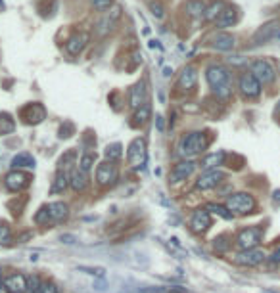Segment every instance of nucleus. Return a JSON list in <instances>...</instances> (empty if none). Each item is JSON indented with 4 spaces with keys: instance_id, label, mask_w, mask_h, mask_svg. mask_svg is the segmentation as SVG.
Instances as JSON below:
<instances>
[{
    "instance_id": "1",
    "label": "nucleus",
    "mask_w": 280,
    "mask_h": 293,
    "mask_svg": "<svg viewBox=\"0 0 280 293\" xmlns=\"http://www.w3.org/2000/svg\"><path fill=\"white\" fill-rule=\"evenodd\" d=\"M206 81L219 98H223V100L230 98V94H232V81H230L229 69H227L225 66L213 64V66L207 67L206 69Z\"/></svg>"
},
{
    "instance_id": "2",
    "label": "nucleus",
    "mask_w": 280,
    "mask_h": 293,
    "mask_svg": "<svg viewBox=\"0 0 280 293\" xmlns=\"http://www.w3.org/2000/svg\"><path fill=\"white\" fill-rule=\"evenodd\" d=\"M207 146H209V138L206 132H188L178 146V154L183 157H192V155L204 154Z\"/></svg>"
},
{
    "instance_id": "3",
    "label": "nucleus",
    "mask_w": 280,
    "mask_h": 293,
    "mask_svg": "<svg viewBox=\"0 0 280 293\" xmlns=\"http://www.w3.org/2000/svg\"><path fill=\"white\" fill-rule=\"evenodd\" d=\"M255 198L246 194V192H236V194H230L229 199H227V209H229L232 215H248V213L255 211Z\"/></svg>"
},
{
    "instance_id": "4",
    "label": "nucleus",
    "mask_w": 280,
    "mask_h": 293,
    "mask_svg": "<svg viewBox=\"0 0 280 293\" xmlns=\"http://www.w3.org/2000/svg\"><path fill=\"white\" fill-rule=\"evenodd\" d=\"M261 238H263V228L259 226L242 228L238 232V236H236V247L242 251L255 249L259 243H261Z\"/></svg>"
},
{
    "instance_id": "5",
    "label": "nucleus",
    "mask_w": 280,
    "mask_h": 293,
    "mask_svg": "<svg viewBox=\"0 0 280 293\" xmlns=\"http://www.w3.org/2000/svg\"><path fill=\"white\" fill-rule=\"evenodd\" d=\"M250 73L261 82V87H263V85H273L274 79H276V69H274L273 64L267 61V59H255V61H251Z\"/></svg>"
},
{
    "instance_id": "6",
    "label": "nucleus",
    "mask_w": 280,
    "mask_h": 293,
    "mask_svg": "<svg viewBox=\"0 0 280 293\" xmlns=\"http://www.w3.org/2000/svg\"><path fill=\"white\" fill-rule=\"evenodd\" d=\"M148 159V150H146V140L144 138H134L129 144L127 150V161L133 169H142L146 165Z\"/></svg>"
},
{
    "instance_id": "7",
    "label": "nucleus",
    "mask_w": 280,
    "mask_h": 293,
    "mask_svg": "<svg viewBox=\"0 0 280 293\" xmlns=\"http://www.w3.org/2000/svg\"><path fill=\"white\" fill-rule=\"evenodd\" d=\"M19 119L25 125H38L46 119V108L41 102H31L19 110Z\"/></svg>"
},
{
    "instance_id": "8",
    "label": "nucleus",
    "mask_w": 280,
    "mask_h": 293,
    "mask_svg": "<svg viewBox=\"0 0 280 293\" xmlns=\"http://www.w3.org/2000/svg\"><path fill=\"white\" fill-rule=\"evenodd\" d=\"M119 178V171L117 167L110 161H104L96 167V184L100 188H110L113 184L117 182Z\"/></svg>"
},
{
    "instance_id": "9",
    "label": "nucleus",
    "mask_w": 280,
    "mask_h": 293,
    "mask_svg": "<svg viewBox=\"0 0 280 293\" xmlns=\"http://www.w3.org/2000/svg\"><path fill=\"white\" fill-rule=\"evenodd\" d=\"M196 167H198V163L192 161V159H186V161L177 163L175 167L171 169V173H169V182H171V184L185 182L186 178H190V176H192V173L196 171Z\"/></svg>"
},
{
    "instance_id": "10",
    "label": "nucleus",
    "mask_w": 280,
    "mask_h": 293,
    "mask_svg": "<svg viewBox=\"0 0 280 293\" xmlns=\"http://www.w3.org/2000/svg\"><path fill=\"white\" fill-rule=\"evenodd\" d=\"M31 184V176L27 173H23V171H10L4 178V186H6L10 192H23L27 186Z\"/></svg>"
},
{
    "instance_id": "11",
    "label": "nucleus",
    "mask_w": 280,
    "mask_h": 293,
    "mask_svg": "<svg viewBox=\"0 0 280 293\" xmlns=\"http://www.w3.org/2000/svg\"><path fill=\"white\" fill-rule=\"evenodd\" d=\"M223 180H225V173H223V171H219V169L206 171L204 175H199L198 182H196V188H198V190H211V188H217Z\"/></svg>"
},
{
    "instance_id": "12",
    "label": "nucleus",
    "mask_w": 280,
    "mask_h": 293,
    "mask_svg": "<svg viewBox=\"0 0 280 293\" xmlns=\"http://www.w3.org/2000/svg\"><path fill=\"white\" fill-rule=\"evenodd\" d=\"M211 226V215L207 209H196L190 217V228L196 234H204Z\"/></svg>"
},
{
    "instance_id": "13",
    "label": "nucleus",
    "mask_w": 280,
    "mask_h": 293,
    "mask_svg": "<svg viewBox=\"0 0 280 293\" xmlns=\"http://www.w3.org/2000/svg\"><path fill=\"white\" fill-rule=\"evenodd\" d=\"M238 88L246 98H257L261 94V82L253 77L251 73H244L240 77V82H238Z\"/></svg>"
},
{
    "instance_id": "14",
    "label": "nucleus",
    "mask_w": 280,
    "mask_h": 293,
    "mask_svg": "<svg viewBox=\"0 0 280 293\" xmlns=\"http://www.w3.org/2000/svg\"><path fill=\"white\" fill-rule=\"evenodd\" d=\"M89 40H90L89 33H85V31H81V33H75V35H71V37L67 38L66 52L69 54V56H79V54L85 50V46L89 44Z\"/></svg>"
},
{
    "instance_id": "15",
    "label": "nucleus",
    "mask_w": 280,
    "mask_h": 293,
    "mask_svg": "<svg viewBox=\"0 0 280 293\" xmlns=\"http://www.w3.org/2000/svg\"><path fill=\"white\" fill-rule=\"evenodd\" d=\"M265 261V251L263 249H248V251H242V253H238L234 259L236 264H240V266H257L259 263H263Z\"/></svg>"
},
{
    "instance_id": "16",
    "label": "nucleus",
    "mask_w": 280,
    "mask_h": 293,
    "mask_svg": "<svg viewBox=\"0 0 280 293\" xmlns=\"http://www.w3.org/2000/svg\"><path fill=\"white\" fill-rule=\"evenodd\" d=\"M4 289L8 293H27L29 286H27V278L23 274H10L4 278Z\"/></svg>"
},
{
    "instance_id": "17",
    "label": "nucleus",
    "mask_w": 280,
    "mask_h": 293,
    "mask_svg": "<svg viewBox=\"0 0 280 293\" xmlns=\"http://www.w3.org/2000/svg\"><path fill=\"white\" fill-rule=\"evenodd\" d=\"M146 98H148L146 82L144 81L136 82V85L129 90V106H131V110H138L140 106H144V103H146Z\"/></svg>"
},
{
    "instance_id": "18",
    "label": "nucleus",
    "mask_w": 280,
    "mask_h": 293,
    "mask_svg": "<svg viewBox=\"0 0 280 293\" xmlns=\"http://www.w3.org/2000/svg\"><path fill=\"white\" fill-rule=\"evenodd\" d=\"M196 82H198V69L194 66H186L178 75V88L190 92V90L196 88Z\"/></svg>"
},
{
    "instance_id": "19",
    "label": "nucleus",
    "mask_w": 280,
    "mask_h": 293,
    "mask_svg": "<svg viewBox=\"0 0 280 293\" xmlns=\"http://www.w3.org/2000/svg\"><path fill=\"white\" fill-rule=\"evenodd\" d=\"M271 40H280V25L278 23H269L265 27H261V29L255 33V37H253V43H271Z\"/></svg>"
},
{
    "instance_id": "20",
    "label": "nucleus",
    "mask_w": 280,
    "mask_h": 293,
    "mask_svg": "<svg viewBox=\"0 0 280 293\" xmlns=\"http://www.w3.org/2000/svg\"><path fill=\"white\" fill-rule=\"evenodd\" d=\"M234 44H236V38L232 37V35H229V33H217V35L211 38V46L219 52L234 50Z\"/></svg>"
},
{
    "instance_id": "21",
    "label": "nucleus",
    "mask_w": 280,
    "mask_h": 293,
    "mask_svg": "<svg viewBox=\"0 0 280 293\" xmlns=\"http://www.w3.org/2000/svg\"><path fill=\"white\" fill-rule=\"evenodd\" d=\"M119 17H121V6H115L110 14L98 22V33H100V35L110 33V31L113 29V25H115V22H117Z\"/></svg>"
},
{
    "instance_id": "22",
    "label": "nucleus",
    "mask_w": 280,
    "mask_h": 293,
    "mask_svg": "<svg viewBox=\"0 0 280 293\" xmlns=\"http://www.w3.org/2000/svg\"><path fill=\"white\" fill-rule=\"evenodd\" d=\"M69 186H71L73 192L83 194V192L89 190V178L79 169H75V171H71V175H69Z\"/></svg>"
},
{
    "instance_id": "23",
    "label": "nucleus",
    "mask_w": 280,
    "mask_h": 293,
    "mask_svg": "<svg viewBox=\"0 0 280 293\" xmlns=\"http://www.w3.org/2000/svg\"><path fill=\"white\" fill-rule=\"evenodd\" d=\"M236 22H238V10H236L234 6H227L223 10V14L217 17L215 25H217L219 29H227V27H232Z\"/></svg>"
},
{
    "instance_id": "24",
    "label": "nucleus",
    "mask_w": 280,
    "mask_h": 293,
    "mask_svg": "<svg viewBox=\"0 0 280 293\" xmlns=\"http://www.w3.org/2000/svg\"><path fill=\"white\" fill-rule=\"evenodd\" d=\"M48 211H50V219L54 222H64L69 217V205L64 201H52L48 203Z\"/></svg>"
},
{
    "instance_id": "25",
    "label": "nucleus",
    "mask_w": 280,
    "mask_h": 293,
    "mask_svg": "<svg viewBox=\"0 0 280 293\" xmlns=\"http://www.w3.org/2000/svg\"><path fill=\"white\" fill-rule=\"evenodd\" d=\"M225 157H227L225 152H213V154H207L206 157H202L199 165H202V169H206V171H213V169L221 167Z\"/></svg>"
},
{
    "instance_id": "26",
    "label": "nucleus",
    "mask_w": 280,
    "mask_h": 293,
    "mask_svg": "<svg viewBox=\"0 0 280 293\" xmlns=\"http://www.w3.org/2000/svg\"><path fill=\"white\" fill-rule=\"evenodd\" d=\"M150 119H152V108H150V103L146 102L144 106H140L138 110H134V113H133V127L146 125Z\"/></svg>"
},
{
    "instance_id": "27",
    "label": "nucleus",
    "mask_w": 280,
    "mask_h": 293,
    "mask_svg": "<svg viewBox=\"0 0 280 293\" xmlns=\"http://www.w3.org/2000/svg\"><path fill=\"white\" fill-rule=\"evenodd\" d=\"M206 10H207V4L204 0H188L185 4V12L190 15V17H204Z\"/></svg>"
},
{
    "instance_id": "28",
    "label": "nucleus",
    "mask_w": 280,
    "mask_h": 293,
    "mask_svg": "<svg viewBox=\"0 0 280 293\" xmlns=\"http://www.w3.org/2000/svg\"><path fill=\"white\" fill-rule=\"evenodd\" d=\"M12 167L17 169V171H22V169H35V157L31 154H27V152H22V154L14 155Z\"/></svg>"
},
{
    "instance_id": "29",
    "label": "nucleus",
    "mask_w": 280,
    "mask_h": 293,
    "mask_svg": "<svg viewBox=\"0 0 280 293\" xmlns=\"http://www.w3.org/2000/svg\"><path fill=\"white\" fill-rule=\"evenodd\" d=\"M67 186H69V175H67L66 171H59L58 169V173L54 176V182H52L50 192L52 194H64Z\"/></svg>"
},
{
    "instance_id": "30",
    "label": "nucleus",
    "mask_w": 280,
    "mask_h": 293,
    "mask_svg": "<svg viewBox=\"0 0 280 293\" xmlns=\"http://www.w3.org/2000/svg\"><path fill=\"white\" fill-rule=\"evenodd\" d=\"M225 2L223 0H215V2H211L209 6H207L206 14H204V19L206 22H217V17L223 14V10H225Z\"/></svg>"
},
{
    "instance_id": "31",
    "label": "nucleus",
    "mask_w": 280,
    "mask_h": 293,
    "mask_svg": "<svg viewBox=\"0 0 280 293\" xmlns=\"http://www.w3.org/2000/svg\"><path fill=\"white\" fill-rule=\"evenodd\" d=\"M15 131V121L10 113H0V134L8 136Z\"/></svg>"
},
{
    "instance_id": "32",
    "label": "nucleus",
    "mask_w": 280,
    "mask_h": 293,
    "mask_svg": "<svg viewBox=\"0 0 280 293\" xmlns=\"http://www.w3.org/2000/svg\"><path fill=\"white\" fill-rule=\"evenodd\" d=\"M121 155H123V146L119 142L110 144V146L104 150V157H106V161L110 163H115L117 159H121Z\"/></svg>"
},
{
    "instance_id": "33",
    "label": "nucleus",
    "mask_w": 280,
    "mask_h": 293,
    "mask_svg": "<svg viewBox=\"0 0 280 293\" xmlns=\"http://www.w3.org/2000/svg\"><path fill=\"white\" fill-rule=\"evenodd\" d=\"M94 165H96V154H92V152H85V154L81 155V159H79V171L87 175Z\"/></svg>"
},
{
    "instance_id": "34",
    "label": "nucleus",
    "mask_w": 280,
    "mask_h": 293,
    "mask_svg": "<svg viewBox=\"0 0 280 293\" xmlns=\"http://www.w3.org/2000/svg\"><path fill=\"white\" fill-rule=\"evenodd\" d=\"M207 211H213L215 215H219V217H223V219H227V220H232L234 219V215L227 209V207H223V205H217V203H207L206 205Z\"/></svg>"
},
{
    "instance_id": "35",
    "label": "nucleus",
    "mask_w": 280,
    "mask_h": 293,
    "mask_svg": "<svg viewBox=\"0 0 280 293\" xmlns=\"http://www.w3.org/2000/svg\"><path fill=\"white\" fill-rule=\"evenodd\" d=\"M12 243V230L8 222H0V245H10Z\"/></svg>"
},
{
    "instance_id": "36",
    "label": "nucleus",
    "mask_w": 280,
    "mask_h": 293,
    "mask_svg": "<svg viewBox=\"0 0 280 293\" xmlns=\"http://www.w3.org/2000/svg\"><path fill=\"white\" fill-rule=\"evenodd\" d=\"M50 220L52 219H50V211H48V205H43L37 211V215H35V222H37V224H41V226H46Z\"/></svg>"
},
{
    "instance_id": "37",
    "label": "nucleus",
    "mask_w": 280,
    "mask_h": 293,
    "mask_svg": "<svg viewBox=\"0 0 280 293\" xmlns=\"http://www.w3.org/2000/svg\"><path fill=\"white\" fill-rule=\"evenodd\" d=\"M75 157H77V154H75L73 150H69V152H67L66 155H62V157H59V161H58L59 171H66L67 165H73Z\"/></svg>"
},
{
    "instance_id": "38",
    "label": "nucleus",
    "mask_w": 280,
    "mask_h": 293,
    "mask_svg": "<svg viewBox=\"0 0 280 293\" xmlns=\"http://www.w3.org/2000/svg\"><path fill=\"white\" fill-rule=\"evenodd\" d=\"M148 8H150V12H152V15H154L155 19H163V15H165V10H163L162 2H157V0H152V2L148 4Z\"/></svg>"
},
{
    "instance_id": "39",
    "label": "nucleus",
    "mask_w": 280,
    "mask_h": 293,
    "mask_svg": "<svg viewBox=\"0 0 280 293\" xmlns=\"http://www.w3.org/2000/svg\"><path fill=\"white\" fill-rule=\"evenodd\" d=\"M77 270H81V272H85V274H90V276H96V278H104L106 276V270L104 268H100V266H79Z\"/></svg>"
},
{
    "instance_id": "40",
    "label": "nucleus",
    "mask_w": 280,
    "mask_h": 293,
    "mask_svg": "<svg viewBox=\"0 0 280 293\" xmlns=\"http://www.w3.org/2000/svg\"><path fill=\"white\" fill-rule=\"evenodd\" d=\"M215 251L217 253H225V251L230 247V242H227V236H219V238H215Z\"/></svg>"
},
{
    "instance_id": "41",
    "label": "nucleus",
    "mask_w": 280,
    "mask_h": 293,
    "mask_svg": "<svg viewBox=\"0 0 280 293\" xmlns=\"http://www.w3.org/2000/svg\"><path fill=\"white\" fill-rule=\"evenodd\" d=\"M92 2V6L98 10V12H106V10H110V6L113 4V0H90Z\"/></svg>"
},
{
    "instance_id": "42",
    "label": "nucleus",
    "mask_w": 280,
    "mask_h": 293,
    "mask_svg": "<svg viewBox=\"0 0 280 293\" xmlns=\"http://www.w3.org/2000/svg\"><path fill=\"white\" fill-rule=\"evenodd\" d=\"M38 293H59V291H58V287H56V284H52V282H43Z\"/></svg>"
},
{
    "instance_id": "43",
    "label": "nucleus",
    "mask_w": 280,
    "mask_h": 293,
    "mask_svg": "<svg viewBox=\"0 0 280 293\" xmlns=\"http://www.w3.org/2000/svg\"><path fill=\"white\" fill-rule=\"evenodd\" d=\"M73 131H75V127L71 125V123H66V125L59 129V138H69Z\"/></svg>"
},
{
    "instance_id": "44",
    "label": "nucleus",
    "mask_w": 280,
    "mask_h": 293,
    "mask_svg": "<svg viewBox=\"0 0 280 293\" xmlns=\"http://www.w3.org/2000/svg\"><path fill=\"white\" fill-rule=\"evenodd\" d=\"M41 284H43V282H41L37 276H33V278L27 282V286H29V291H33V293L37 291L38 293V289H41Z\"/></svg>"
},
{
    "instance_id": "45",
    "label": "nucleus",
    "mask_w": 280,
    "mask_h": 293,
    "mask_svg": "<svg viewBox=\"0 0 280 293\" xmlns=\"http://www.w3.org/2000/svg\"><path fill=\"white\" fill-rule=\"evenodd\" d=\"M138 293H169V289L167 287H144Z\"/></svg>"
},
{
    "instance_id": "46",
    "label": "nucleus",
    "mask_w": 280,
    "mask_h": 293,
    "mask_svg": "<svg viewBox=\"0 0 280 293\" xmlns=\"http://www.w3.org/2000/svg\"><path fill=\"white\" fill-rule=\"evenodd\" d=\"M31 238H33V232H31V230H27V232H23V234L17 236V238H15V242H17V243H25L27 240H31Z\"/></svg>"
},
{
    "instance_id": "47",
    "label": "nucleus",
    "mask_w": 280,
    "mask_h": 293,
    "mask_svg": "<svg viewBox=\"0 0 280 293\" xmlns=\"http://www.w3.org/2000/svg\"><path fill=\"white\" fill-rule=\"evenodd\" d=\"M271 263L273 264H280V245L274 249V253L271 255Z\"/></svg>"
},
{
    "instance_id": "48",
    "label": "nucleus",
    "mask_w": 280,
    "mask_h": 293,
    "mask_svg": "<svg viewBox=\"0 0 280 293\" xmlns=\"http://www.w3.org/2000/svg\"><path fill=\"white\" fill-rule=\"evenodd\" d=\"M62 242L64 243H75L77 242V238H75V236H69V234H64L62 236Z\"/></svg>"
},
{
    "instance_id": "49",
    "label": "nucleus",
    "mask_w": 280,
    "mask_h": 293,
    "mask_svg": "<svg viewBox=\"0 0 280 293\" xmlns=\"http://www.w3.org/2000/svg\"><path fill=\"white\" fill-rule=\"evenodd\" d=\"M155 123H157V131L163 132V129H165V125H163V117L162 115H155Z\"/></svg>"
},
{
    "instance_id": "50",
    "label": "nucleus",
    "mask_w": 280,
    "mask_h": 293,
    "mask_svg": "<svg viewBox=\"0 0 280 293\" xmlns=\"http://www.w3.org/2000/svg\"><path fill=\"white\" fill-rule=\"evenodd\" d=\"M173 75V67H165L163 69V77H171Z\"/></svg>"
},
{
    "instance_id": "51",
    "label": "nucleus",
    "mask_w": 280,
    "mask_h": 293,
    "mask_svg": "<svg viewBox=\"0 0 280 293\" xmlns=\"http://www.w3.org/2000/svg\"><path fill=\"white\" fill-rule=\"evenodd\" d=\"M150 48H162V46H159L157 40H150Z\"/></svg>"
},
{
    "instance_id": "52",
    "label": "nucleus",
    "mask_w": 280,
    "mask_h": 293,
    "mask_svg": "<svg viewBox=\"0 0 280 293\" xmlns=\"http://www.w3.org/2000/svg\"><path fill=\"white\" fill-rule=\"evenodd\" d=\"M274 199H276V201H278V199H280V190L274 192Z\"/></svg>"
},
{
    "instance_id": "53",
    "label": "nucleus",
    "mask_w": 280,
    "mask_h": 293,
    "mask_svg": "<svg viewBox=\"0 0 280 293\" xmlns=\"http://www.w3.org/2000/svg\"><path fill=\"white\" fill-rule=\"evenodd\" d=\"M276 115H278V119H280V102H278V106H276Z\"/></svg>"
}]
</instances>
